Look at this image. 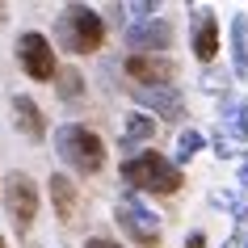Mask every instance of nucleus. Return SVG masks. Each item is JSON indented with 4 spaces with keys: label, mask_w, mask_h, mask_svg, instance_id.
<instances>
[{
    "label": "nucleus",
    "mask_w": 248,
    "mask_h": 248,
    "mask_svg": "<svg viewBox=\"0 0 248 248\" xmlns=\"http://www.w3.org/2000/svg\"><path fill=\"white\" fill-rule=\"evenodd\" d=\"M51 143H55V156L80 177H97L105 169V139L89 122H59Z\"/></svg>",
    "instance_id": "nucleus-1"
},
{
    "label": "nucleus",
    "mask_w": 248,
    "mask_h": 248,
    "mask_svg": "<svg viewBox=\"0 0 248 248\" xmlns=\"http://www.w3.org/2000/svg\"><path fill=\"white\" fill-rule=\"evenodd\" d=\"M122 181L131 185L135 194H156V198H172L185 189V172L160 152H131L122 160Z\"/></svg>",
    "instance_id": "nucleus-2"
},
{
    "label": "nucleus",
    "mask_w": 248,
    "mask_h": 248,
    "mask_svg": "<svg viewBox=\"0 0 248 248\" xmlns=\"http://www.w3.org/2000/svg\"><path fill=\"white\" fill-rule=\"evenodd\" d=\"M55 46L67 55H97L105 46V17L89 4H63L55 17Z\"/></svg>",
    "instance_id": "nucleus-3"
},
{
    "label": "nucleus",
    "mask_w": 248,
    "mask_h": 248,
    "mask_svg": "<svg viewBox=\"0 0 248 248\" xmlns=\"http://www.w3.org/2000/svg\"><path fill=\"white\" fill-rule=\"evenodd\" d=\"M114 223L135 248H160L164 244V223L139 194H122L114 202Z\"/></svg>",
    "instance_id": "nucleus-4"
},
{
    "label": "nucleus",
    "mask_w": 248,
    "mask_h": 248,
    "mask_svg": "<svg viewBox=\"0 0 248 248\" xmlns=\"http://www.w3.org/2000/svg\"><path fill=\"white\" fill-rule=\"evenodd\" d=\"M13 55H17V67H21V76L34 80V84H46L55 80L59 72V55H55V42L42 34V30H21L13 42Z\"/></svg>",
    "instance_id": "nucleus-5"
},
{
    "label": "nucleus",
    "mask_w": 248,
    "mask_h": 248,
    "mask_svg": "<svg viewBox=\"0 0 248 248\" xmlns=\"http://www.w3.org/2000/svg\"><path fill=\"white\" fill-rule=\"evenodd\" d=\"M0 185H4V189H0V198H4V210H9V219H13L17 235H30V232H34V219H38V206H42L34 177H30V172H21V169H13Z\"/></svg>",
    "instance_id": "nucleus-6"
},
{
    "label": "nucleus",
    "mask_w": 248,
    "mask_h": 248,
    "mask_svg": "<svg viewBox=\"0 0 248 248\" xmlns=\"http://www.w3.org/2000/svg\"><path fill=\"white\" fill-rule=\"evenodd\" d=\"M126 51L131 55H164L172 46V21L169 17H147V21H126Z\"/></svg>",
    "instance_id": "nucleus-7"
},
{
    "label": "nucleus",
    "mask_w": 248,
    "mask_h": 248,
    "mask_svg": "<svg viewBox=\"0 0 248 248\" xmlns=\"http://www.w3.org/2000/svg\"><path fill=\"white\" fill-rule=\"evenodd\" d=\"M189 51L202 67L215 63V55H219V17L215 9H189Z\"/></svg>",
    "instance_id": "nucleus-8"
},
{
    "label": "nucleus",
    "mask_w": 248,
    "mask_h": 248,
    "mask_svg": "<svg viewBox=\"0 0 248 248\" xmlns=\"http://www.w3.org/2000/svg\"><path fill=\"white\" fill-rule=\"evenodd\" d=\"M126 76H131V89H156V84H172L177 67H172L169 55H126Z\"/></svg>",
    "instance_id": "nucleus-9"
},
{
    "label": "nucleus",
    "mask_w": 248,
    "mask_h": 248,
    "mask_svg": "<svg viewBox=\"0 0 248 248\" xmlns=\"http://www.w3.org/2000/svg\"><path fill=\"white\" fill-rule=\"evenodd\" d=\"M135 105L143 109V114L152 118H169V122H177V118H185V97L177 84H156V89H131Z\"/></svg>",
    "instance_id": "nucleus-10"
},
{
    "label": "nucleus",
    "mask_w": 248,
    "mask_h": 248,
    "mask_svg": "<svg viewBox=\"0 0 248 248\" xmlns=\"http://www.w3.org/2000/svg\"><path fill=\"white\" fill-rule=\"evenodd\" d=\"M46 185H51V202H55V215H59V223H63V227L80 223V215H84V202H80V189L67 181V172H55Z\"/></svg>",
    "instance_id": "nucleus-11"
},
{
    "label": "nucleus",
    "mask_w": 248,
    "mask_h": 248,
    "mask_svg": "<svg viewBox=\"0 0 248 248\" xmlns=\"http://www.w3.org/2000/svg\"><path fill=\"white\" fill-rule=\"evenodd\" d=\"M9 109H13V126L26 135V139L38 143L42 135H46V114H42V105L34 101L30 93H17L13 101H9Z\"/></svg>",
    "instance_id": "nucleus-12"
},
{
    "label": "nucleus",
    "mask_w": 248,
    "mask_h": 248,
    "mask_svg": "<svg viewBox=\"0 0 248 248\" xmlns=\"http://www.w3.org/2000/svg\"><path fill=\"white\" fill-rule=\"evenodd\" d=\"M219 131H227L235 143L248 139V101L244 97H235V93L219 97Z\"/></svg>",
    "instance_id": "nucleus-13"
},
{
    "label": "nucleus",
    "mask_w": 248,
    "mask_h": 248,
    "mask_svg": "<svg viewBox=\"0 0 248 248\" xmlns=\"http://www.w3.org/2000/svg\"><path fill=\"white\" fill-rule=\"evenodd\" d=\"M156 131H160V122H156L152 114H143V109H131V114L122 118V147L131 152V147L152 143V139H156Z\"/></svg>",
    "instance_id": "nucleus-14"
},
{
    "label": "nucleus",
    "mask_w": 248,
    "mask_h": 248,
    "mask_svg": "<svg viewBox=\"0 0 248 248\" xmlns=\"http://www.w3.org/2000/svg\"><path fill=\"white\" fill-rule=\"evenodd\" d=\"M232 76L248 80V13L232 17Z\"/></svg>",
    "instance_id": "nucleus-15"
},
{
    "label": "nucleus",
    "mask_w": 248,
    "mask_h": 248,
    "mask_svg": "<svg viewBox=\"0 0 248 248\" xmlns=\"http://www.w3.org/2000/svg\"><path fill=\"white\" fill-rule=\"evenodd\" d=\"M55 93H59V101H80V97H84V76H80V67H59V72H55Z\"/></svg>",
    "instance_id": "nucleus-16"
},
{
    "label": "nucleus",
    "mask_w": 248,
    "mask_h": 248,
    "mask_svg": "<svg viewBox=\"0 0 248 248\" xmlns=\"http://www.w3.org/2000/svg\"><path fill=\"white\" fill-rule=\"evenodd\" d=\"M202 147H206V135H202V131H181V135H177V147H172V164H177V169L189 164Z\"/></svg>",
    "instance_id": "nucleus-17"
},
{
    "label": "nucleus",
    "mask_w": 248,
    "mask_h": 248,
    "mask_svg": "<svg viewBox=\"0 0 248 248\" xmlns=\"http://www.w3.org/2000/svg\"><path fill=\"white\" fill-rule=\"evenodd\" d=\"M206 143L215 147V156H219V160H235V156H240V143H235L227 131H210V135H206Z\"/></svg>",
    "instance_id": "nucleus-18"
},
{
    "label": "nucleus",
    "mask_w": 248,
    "mask_h": 248,
    "mask_svg": "<svg viewBox=\"0 0 248 248\" xmlns=\"http://www.w3.org/2000/svg\"><path fill=\"white\" fill-rule=\"evenodd\" d=\"M84 248H126V244H118V240H109V235H89Z\"/></svg>",
    "instance_id": "nucleus-19"
},
{
    "label": "nucleus",
    "mask_w": 248,
    "mask_h": 248,
    "mask_svg": "<svg viewBox=\"0 0 248 248\" xmlns=\"http://www.w3.org/2000/svg\"><path fill=\"white\" fill-rule=\"evenodd\" d=\"M185 248H206V232H189L185 235Z\"/></svg>",
    "instance_id": "nucleus-20"
},
{
    "label": "nucleus",
    "mask_w": 248,
    "mask_h": 248,
    "mask_svg": "<svg viewBox=\"0 0 248 248\" xmlns=\"http://www.w3.org/2000/svg\"><path fill=\"white\" fill-rule=\"evenodd\" d=\"M235 185H240V189H248V156L240 160V181H235Z\"/></svg>",
    "instance_id": "nucleus-21"
},
{
    "label": "nucleus",
    "mask_w": 248,
    "mask_h": 248,
    "mask_svg": "<svg viewBox=\"0 0 248 248\" xmlns=\"http://www.w3.org/2000/svg\"><path fill=\"white\" fill-rule=\"evenodd\" d=\"M4 21H9V9H4V4H0V26H4Z\"/></svg>",
    "instance_id": "nucleus-22"
},
{
    "label": "nucleus",
    "mask_w": 248,
    "mask_h": 248,
    "mask_svg": "<svg viewBox=\"0 0 248 248\" xmlns=\"http://www.w3.org/2000/svg\"><path fill=\"white\" fill-rule=\"evenodd\" d=\"M0 248H9V240H4V235H0Z\"/></svg>",
    "instance_id": "nucleus-23"
},
{
    "label": "nucleus",
    "mask_w": 248,
    "mask_h": 248,
    "mask_svg": "<svg viewBox=\"0 0 248 248\" xmlns=\"http://www.w3.org/2000/svg\"><path fill=\"white\" fill-rule=\"evenodd\" d=\"M244 248H248V240H244Z\"/></svg>",
    "instance_id": "nucleus-24"
}]
</instances>
